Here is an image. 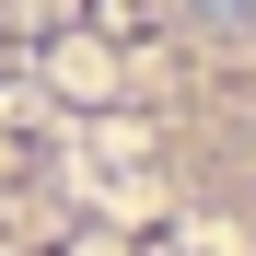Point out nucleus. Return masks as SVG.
Returning <instances> with one entry per match:
<instances>
[{"instance_id":"f257e3e1","label":"nucleus","mask_w":256,"mask_h":256,"mask_svg":"<svg viewBox=\"0 0 256 256\" xmlns=\"http://www.w3.org/2000/svg\"><path fill=\"white\" fill-rule=\"evenodd\" d=\"M0 256H256V0H0Z\"/></svg>"}]
</instances>
